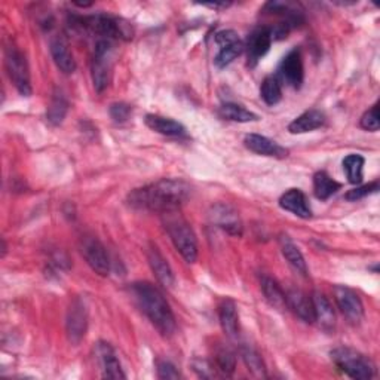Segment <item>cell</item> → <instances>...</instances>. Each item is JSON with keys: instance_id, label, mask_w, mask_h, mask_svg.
I'll use <instances>...</instances> for the list:
<instances>
[{"instance_id": "26", "label": "cell", "mask_w": 380, "mask_h": 380, "mask_svg": "<svg viewBox=\"0 0 380 380\" xmlns=\"http://www.w3.org/2000/svg\"><path fill=\"white\" fill-rule=\"evenodd\" d=\"M339 189H340V184L328 176L327 172L320 171L314 176V192L318 199L321 201L328 199L330 196H333Z\"/></svg>"}, {"instance_id": "5", "label": "cell", "mask_w": 380, "mask_h": 380, "mask_svg": "<svg viewBox=\"0 0 380 380\" xmlns=\"http://www.w3.org/2000/svg\"><path fill=\"white\" fill-rule=\"evenodd\" d=\"M75 26L91 34H98L101 39L106 41L131 38L130 31L125 30V24H122V21L105 14H97L91 16H85V19H79Z\"/></svg>"}, {"instance_id": "25", "label": "cell", "mask_w": 380, "mask_h": 380, "mask_svg": "<svg viewBox=\"0 0 380 380\" xmlns=\"http://www.w3.org/2000/svg\"><path fill=\"white\" fill-rule=\"evenodd\" d=\"M263 295L270 306L278 310H284L287 307V295L283 291L281 285L269 276H263L262 280Z\"/></svg>"}, {"instance_id": "15", "label": "cell", "mask_w": 380, "mask_h": 380, "mask_svg": "<svg viewBox=\"0 0 380 380\" xmlns=\"http://www.w3.org/2000/svg\"><path fill=\"white\" fill-rule=\"evenodd\" d=\"M280 206L285 211H290L300 218H309L312 216L309 201L306 195L299 189H290L280 199Z\"/></svg>"}, {"instance_id": "24", "label": "cell", "mask_w": 380, "mask_h": 380, "mask_svg": "<svg viewBox=\"0 0 380 380\" xmlns=\"http://www.w3.org/2000/svg\"><path fill=\"white\" fill-rule=\"evenodd\" d=\"M280 247H281L283 255L287 258V262L297 272H300L302 275H306L307 266L305 262V257H303L302 251L299 250V247L292 243V241L287 235H283L280 238Z\"/></svg>"}, {"instance_id": "39", "label": "cell", "mask_w": 380, "mask_h": 380, "mask_svg": "<svg viewBox=\"0 0 380 380\" xmlns=\"http://www.w3.org/2000/svg\"><path fill=\"white\" fill-rule=\"evenodd\" d=\"M204 6H209V8H213V9H220V8L231 6V4H205Z\"/></svg>"}, {"instance_id": "13", "label": "cell", "mask_w": 380, "mask_h": 380, "mask_svg": "<svg viewBox=\"0 0 380 380\" xmlns=\"http://www.w3.org/2000/svg\"><path fill=\"white\" fill-rule=\"evenodd\" d=\"M213 221L223 231H226L231 235L241 236L243 235V223L238 213L229 205L218 204L213 209V213L210 214Z\"/></svg>"}, {"instance_id": "30", "label": "cell", "mask_w": 380, "mask_h": 380, "mask_svg": "<svg viewBox=\"0 0 380 380\" xmlns=\"http://www.w3.org/2000/svg\"><path fill=\"white\" fill-rule=\"evenodd\" d=\"M260 97L263 98V101L268 106L278 105L283 98V88H281L280 79L275 76H268L262 83Z\"/></svg>"}, {"instance_id": "20", "label": "cell", "mask_w": 380, "mask_h": 380, "mask_svg": "<svg viewBox=\"0 0 380 380\" xmlns=\"http://www.w3.org/2000/svg\"><path fill=\"white\" fill-rule=\"evenodd\" d=\"M312 305H314V312H315V321L320 322V325L324 328V330H333L336 325V314L334 309L322 292H314L312 295Z\"/></svg>"}, {"instance_id": "1", "label": "cell", "mask_w": 380, "mask_h": 380, "mask_svg": "<svg viewBox=\"0 0 380 380\" xmlns=\"http://www.w3.org/2000/svg\"><path fill=\"white\" fill-rule=\"evenodd\" d=\"M190 186L183 180L162 179L157 183L135 189L128 195V204L137 210L174 213L187 201Z\"/></svg>"}, {"instance_id": "14", "label": "cell", "mask_w": 380, "mask_h": 380, "mask_svg": "<svg viewBox=\"0 0 380 380\" xmlns=\"http://www.w3.org/2000/svg\"><path fill=\"white\" fill-rule=\"evenodd\" d=\"M246 147L257 154H262V157H272V158H285L288 157V150L280 146L278 143H275L269 140L268 137L258 135V134H250L246 137Z\"/></svg>"}, {"instance_id": "7", "label": "cell", "mask_w": 380, "mask_h": 380, "mask_svg": "<svg viewBox=\"0 0 380 380\" xmlns=\"http://www.w3.org/2000/svg\"><path fill=\"white\" fill-rule=\"evenodd\" d=\"M5 65L8 75L15 85V88L24 97L31 94V85H30V72L28 64L24 54L19 48L9 46L5 54Z\"/></svg>"}, {"instance_id": "10", "label": "cell", "mask_w": 380, "mask_h": 380, "mask_svg": "<svg viewBox=\"0 0 380 380\" xmlns=\"http://www.w3.org/2000/svg\"><path fill=\"white\" fill-rule=\"evenodd\" d=\"M86 328H88V312H86L85 305L76 299L70 309H68L67 321H65V330L68 340L73 344H78L82 342V339L86 334Z\"/></svg>"}, {"instance_id": "34", "label": "cell", "mask_w": 380, "mask_h": 380, "mask_svg": "<svg viewBox=\"0 0 380 380\" xmlns=\"http://www.w3.org/2000/svg\"><path fill=\"white\" fill-rule=\"evenodd\" d=\"M361 128H364L367 131H379L380 120H379V105H374L369 112H366L361 117Z\"/></svg>"}, {"instance_id": "38", "label": "cell", "mask_w": 380, "mask_h": 380, "mask_svg": "<svg viewBox=\"0 0 380 380\" xmlns=\"http://www.w3.org/2000/svg\"><path fill=\"white\" fill-rule=\"evenodd\" d=\"M238 41H239V38H238V34L233 30H223V31L216 34V42L220 45V48L231 45V43H235Z\"/></svg>"}, {"instance_id": "22", "label": "cell", "mask_w": 380, "mask_h": 380, "mask_svg": "<svg viewBox=\"0 0 380 380\" xmlns=\"http://www.w3.org/2000/svg\"><path fill=\"white\" fill-rule=\"evenodd\" d=\"M220 325L224 334L231 339L238 337L239 333V318L236 312V305L232 300H224L218 307Z\"/></svg>"}, {"instance_id": "19", "label": "cell", "mask_w": 380, "mask_h": 380, "mask_svg": "<svg viewBox=\"0 0 380 380\" xmlns=\"http://www.w3.org/2000/svg\"><path fill=\"white\" fill-rule=\"evenodd\" d=\"M98 355H100V362L102 367V374L107 379H125V373L122 370V366L112 349L109 343L101 342L98 344Z\"/></svg>"}, {"instance_id": "9", "label": "cell", "mask_w": 380, "mask_h": 380, "mask_svg": "<svg viewBox=\"0 0 380 380\" xmlns=\"http://www.w3.org/2000/svg\"><path fill=\"white\" fill-rule=\"evenodd\" d=\"M334 299L342 314L349 322L359 324L364 318V305L354 290L337 285L334 288Z\"/></svg>"}, {"instance_id": "28", "label": "cell", "mask_w": 380, "mask_h": 380, "mask_svg": "<svg viewBox=\"0 0 380 380\" xmlns=\"http://www.w3.org/2000/svg\"><path fill=\"white\" fill-rule=\"evenodd\" d=\"M67 110H68L67 98L63 95V93L57 91L48 106V112H46L48 122L51 125H60L67 115Z\"/></svg>"}, {"instance_id": "12", "label": "cell", "mask_w": 380, "mask_h": 380, "mask_svg": "<svg viewBox=\"0 0 380 380\" xmlns=\"http://www.w3.org/2000/svg\"><path fill=\"white\" fill-rule=\"evenodd\" d=\"M280 75L295 90H299L302 86L305 70H303L302 54L297 48L290 51V53L281 61Z\"/></svg>"}, {"instance_id": "27", "label": "cell", "mask_w": 380, "mask_h": 380, "mask_svg": "<svg viewBox=\"0 0 380 380\" xmlns=\"http://www.w3.org/2000/svg\"><path fill=\"white\" fill-rule=\"evenodd\" d=\"M218 113L223 119H228V120H232V122H239V124L253 122V120L258 119L257 115H254L253 112L247 110L243 106L235 105V102H226V105H223Z\"/></svg>"}, {"instance_id": "29", "label": "cell", "mask_w": 380, "mask_h": 380, "mask_svg": "<svg viewBox=\"0 0 380 380\" xmlns=\"http://www.w3.org/2000/svg\"><path fill=\"white\" fill-rule=\"evenodd\" d=\"M241 357H243L246 366L248 369V371L254 376V377H258V379H263L266 377V366L265 362L262 359V357L258 355L257 351H254L253 348L250 347H243L241 348Z\"/></svg>"}, {"instance_id": "36", "label": "cell", "mask_w": 380, "mask_h": 380, "mask_svg": "<svg viewBox=\"0 0 380 380\" xmlns=\"http://www.w3.org/2000/svg\"><path fill=\"white\" fill-rule=\"evenodd\" d=\"M157 371L159 379H180V373L176 369L174 364H171L169 361H157Z\"/></svg>"}, {"instance_id": "37", "label": "cell", "mask_w": 380, "mask_h": 380, "mask_svg": "<svg viewBox=\"0 0 380 380\" xmlns=\"http://www.w3.org/2000/svg\"><path fill=\"white\" fill-rule=\"evenodd\" d=\"M131 115V106L125 105V102H115L110 107V116L116 120V122H125Z\"/></svg>"}, {"instance_id": "2", "label": "cell", "mask_w": 380, "mask_h": 380, "mask_svg": "<svg viewBox=\"0 0 380 380\" xmlns=\"http://www.w3.org/2000/svg\"><path fill=\"white\" fill-rule=\"evenodd\" d=\"M132 292L144 315L157 327V330L165 337L174 334L177 327L176 317L162 292L150 283L132 284Z\"/></svg>"}, {"instance_id": "4", "label": "cell", "mask_w": 380, "mask_h": 380, "mask_svg": "<svg viewBox=\"0 0 380 380\" xmlns=\"http://www.w3.org/2000/svg\"><path fill=\"white\" fill-rule=\"evenodd\" d=\"M334 364L352 379L369 380L374 376V364L370 358L352 348H337L332 351Z\"/></svg>"}, {"instance_id": "31", "label": "cell", "mask_w": 380, "mask_h": 380, "mask_svg": "<svg viewBox=\"0 0 380 380\" xmlns=\"http://www.w3.org/2000/svg\"><path fill=\"white\" fill-rule=\"evenodd\" d=\"M364 158L361 154H349V157L344 158L343 161V169L347 171V176L349 183L352 184H359L364 179L362 176V169H364Z\"/></svg>"}, {"instance_id": "11", "label": "cell", "mask_w": 380, "mask_h": 380, "mask_svg": "<svg viewBox=\"0 0 380 380\" xmlns=\"http://www.w3.org/2000/svg\"><path fill=\"white\" fill-rule=\"evenodd\" d=\"M273 36L270 27H258L255 28L247 42V51H248V65L254 67L260 58H263L270 49Z\"/></svg>"}, {"instance_id": "8", "label": "cell", "mask_w": 380, "mask_h": 380, "mask_svg": "<svg viewBox=\"0 0 380 380\" xmlns=\"http://www.w3.org/2000/svg\"><path fill=\"white\" fill-rule=\"evenodd\" d=\"M80 253L90 268L101 275L107 276L110 272V260L107 251L95 236H85L80 243Z\"/></svg>"}, {"instance_id": "18", "label": "cell", "mask_w": 380, "mask_h": 380, "mask_svg": "<svg viewBox=\"0 0 380 380\" xmlns=\"http://www.w3.org/2000/svg\"><path fill=\"white\" fill-rule=\"evenodd\" d=\"M147 260H149V265H150L154 276H157L158 281L164 287L169 288V287L174 285V273H172L169 265L167 263L165 257L154 246H150L147 250Z\"/></svg>"}, {"instance_id": "16", "label": "cell", "mask_w": 380, "mask_h": 380, "mask_svg": "<svg viewBox=\"0 0 380 380\" xmlns=\"http://www.w3.org/2000/svg\"><path fill=\"white\" fill-rule=\"evenodd\" d=\"M287 306L305 322H307V324L315 322L312 299L307 297L303 291H300V290L288 291L287 292Z\"/></svg>"}, {"instance_id": "33", "label": "cell", "mask_w": 380, "mask_h": 380, "mask_svg": "<svg viewBox=\"0 0 380 380\" xmlns=\"http://www.w3.org/2000/svg\"><path fill=\"white\" fill-rule=\"evenodd\" d=\"M216 367L224 376H232L236 369V357L229 348H218L216 351Z\"/></svg>"}, {"instance_id": "3", "label": "cell", "mask_w": 380, "mask_h": 380, "mask_svg": "<svg viewBox=\"0 0 380 380\" xmlns=\"http://www.w3.org/2000/svg\"><path fill=\"white\" fill-rule=\"evenodd\" d=\"M165 216V229L172 241V244L181 254L187 263H195L198 258V239L194 229L189 223L181 218L177 211L167 213Z\"/></svg>"}, {"instance_id": "17", "label": "cell", "mask_w": 380, "mask_h": 380, "mask_svg": "<svg viewBox=\"0 0 380 380\" xmlns=\"http://www.w3.org/2000/svg\"><path fill=\"white\" fill-rule=\"evenodd\" d=\"M51 56L54 58V63L60 70L65 75H70L76 70V61L68 49V45L64 38L56 36L51 41Z\"/></svg>"}, {"instance_id": "35", "label": "cell", "mask_w": 380, "mask_h": 380, "mask_svg": "<svg viewBox=\"0 0 380 380\" xmlns=\"http://www.w3.org/2000/svg\"><path fill=\"white\" fill-rule=\"evenodd\" d=\"M377 190H379V181H373L370 184H366V186H361V187L349 190V192L347 194V196H344V198H347L348 201H358V199H362V198H366L369 195L376 194Z\"/></svg>"}, {"instance_id": "6", "label": "cell", "mask_w": 380, "mask_h": 380, "mask_svg": "<svg viewBox=\"0 0 380 380\" xmlns=\"http://www.w3.org/2000/svg\"><path fill=\"white\" fill-rule=\"evenodd\" d=\"M112 79V42L100 39L95 43L93 57V83L94 90L101 94Z\"/></svg>"}, {"instance_id": "21", "label": "cell", "mask_w": 380, "mask_h": 380, "mask_svg": "<svg viewBox=\"0 0 380 380\" xmlns=\"http://www.w3.org/2000/svg\"><path fill=\"white\" fill-rule=\"evenodd\" d=\"M325 116L320 110H307L288 125L291 134H305L324 127Z\"/></svg>"}, {"instance_id": "23", "label": "cell", "mask_w": 380, "mask_h": 380, "mask_svg": "<svg viewBox=\"0 0 380 380\" xmlns=\"http://www.w3.org/2000/svg\"><path fill=\"white\" fill-rule=\"evenodd\" d=\"M146 125L167 137H181L186 134V128L177 122L174 119L164 117L159 115H147L146 116Z\"/></svg>"}, {"instance_id": "32", "label": "cell", "mask_w": 380, "mask_h": 380, "mask_svg": "<svg viewBox=\"0 0 380 380\" xmlns=\"http://www.w3.org/2000/svg\"><path fill=\"white\" fill-rule=\"evenodd\" d=\"M244 51V45L241 41L226 45V46H221L220 48V53L217 54V57L214 58V64L217 68H224L226 65H229L236 57H239L243 54Z\"/></svg>"}]
</instances>
